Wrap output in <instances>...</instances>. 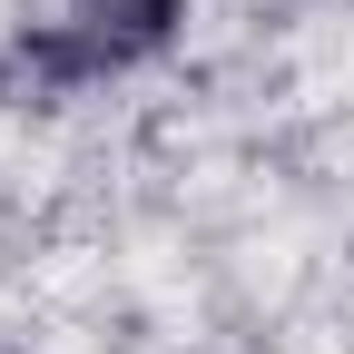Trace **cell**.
Returning a JSON list of instances; mask_svg holds the SVG:
<instances>
[{
	"mask_svg": "<svg viewBox=\"0 0 354 354\" xmlns=\"http://www.w3.org/2000/svg\"><path fill=\"white\" fill-rule=\"evenodd\" d=\"M79 88H99V59L69 20H30L0 39V109H59Z\"/></svg>",
	"mask_w": 354,
	"mask_h": 354,
	"instance_id": "cell-1",
	"label": "cell"
},
{
	"mask_svg": "<svg viewBox=\"0 0 354 354\" xmlns=\"http://www.w3.org/2000/svg\"><path fill=\"white\" fill-rule=\"evenodd\" d=\"M177 20H187V0H69V30L88 39L99 79H118V69L158 59L167 39H177Z\"/></svg>",
	"mask_w": 354,
	"mask_h": 354,
	"instance_id": "cell-2",
	"label": "cell"
},
{
	"mask_svg": "<svg viewBox=\"0 0 354 354\" xmlns=\"http://www.w3.org/2000/svg\"><path fill=\"white\" fill-rule=\"evenodd\" d=\"M0 354H20V344H10V335H0Z\"/></svg>",
	"mask_w": 354,
	"mask_h": 354,
	"instance_id": "cell-3",
	"label": "cell"
}]
</instances>
